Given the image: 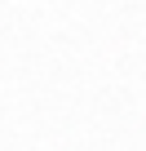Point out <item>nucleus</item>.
<instances>
[]
</instances>
